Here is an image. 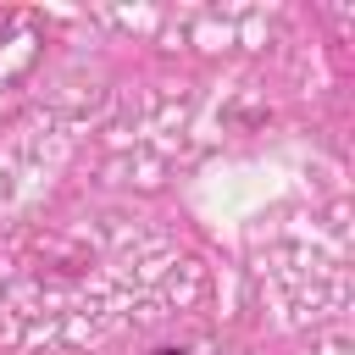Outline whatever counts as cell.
<instances>
[{
    "label": "cell",
    "mask_w": 355,
    "mask_h": 355,
    "mask_svg": "<svg viewBox=\"0 0 355 355\" xmlns=\"http://www.w3.org/2000/svg\"><path fill=\"white\" fill-rule=\"evenodd\" d=\"M150 355H183V349H150Z\"/></svg>",
    "instance_id": "6da1fadb"
}]
</instances>
